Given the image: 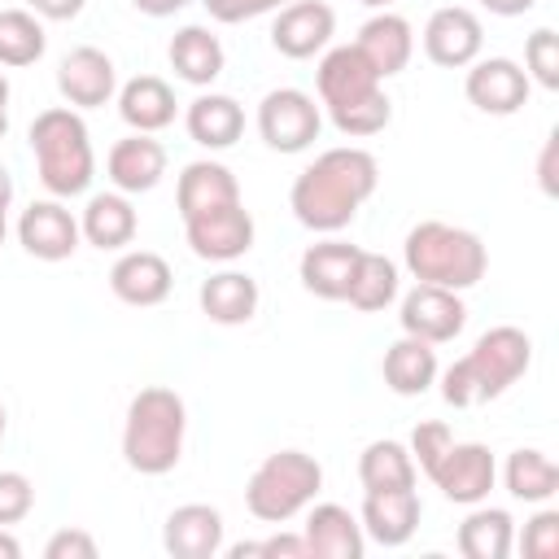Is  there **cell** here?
<instances>
[{
  "label": "cell",
  "instance_id": "cell-50",
  "mask_svg": "<svg viewBox=\"0 0 559 559\" xmlns=\"http://www.w3.org/2000/svg\"><path fill=\"white\" fill-rule=\"evenodd\" d=\"M227 555H231V559H245V555H262V542H240V546H231Z\"/></svg>",
  "mask_w": 559,
  "mask_h": 559
},
{
  "label": "cell",
  "instance_id": "cell-28",
  "mask_svg": "<svg viewBox=\"0 0 559 559\" xmlns=\"http://www.w3.org/2000/svg\"><path fill=\"white\" fill-rule=\"evenodd\" d=\"M135 227H140V218H135L127 192H96L87 201L83 218H79V236L87 245H96V249H122V245H131L135 240Z\"/></svg>",
  "mask_w": 559,
  "mask_h": 559
},
{
  "label": "cell",
  "instance_id": "cell-13",
  "mask_svg": "<svg viewBox=\"0 0 559 559\" xmlns=\"http://www.w3.org/2000/svg\"><path fill=\"white\" fill-rule=\"evenodd\" d=\"M17 240L39 262H66L79 249V218L61 201H31L17 218Z\"/></svg>",
  "mask_w": 559,
  "mask_h": 559
},
{
  "label": "cell",
  "instance_id": "cell-16",
  "mask_svg": "<svg viewBox=\"0 0 559 559\" xmlns=\"http://www.w3.org/2000/svg\"><path fill=\"white\" fill-rule=\"evenodd\" d=\"M170 284H175L170 262L153 249H131L109 271V288L127 306H162L170 297Z\"/></svg>",
  "mask_w": 559,
  "mask_h": 559
},
{
  "label": "cell",
  "instance_id": "cell-43",
  "mask_svg": "<svg viewBox=\"0 0 559 559\" xmlns=\"http://www.w3.org/2000/svg\"><path fill=\"white\" fill-rule=\"evenodd\" d=\"M26 4H31V13H35V17L70 22V17H79V13H83V4H87V0H26Z\"/></svg>",
  "mask_w": 559,
  "mask_h": 559
},
{
  "label": "cell",
  "instance_id": "cell-42",
  "mask_svg": "<svg viewBox=\"0 0 559 559\" xmlns=\"http://www.w3.org/2000/svg\"><path fill=\"white\" fill-rule=\"evenodd\" d=\"M44 559H96V542L83 528H61V533L48 537Z\"/></svg>",
  "mask_w": 559,
  "mask_h": 559
},
{
  "label": "cell",
  "instance_id": "cell-23",
  "mask_svg": "<svg viewBox=\"0 0 559 559\" xmlns=\"http://www.w3.org/2000/svg\"><path fill=\"white\" fill-rule=\"evenodd\" d=\"M354 48L371 61V70H376L380 79H393V74H402V70L411 66L415 35H411V22H406V17H397V13L384 9V13H376V17L362 22Z\"/></svg>",
  "mask_w": 559,
  "mask_h": 559
},
{
  "label": "cell",
  "instance_id": "cell-38",
  "mask_svg": "<svg viewBox=\"0 0 559 559\" xmlns=\"http://www.w3.org/2000/svg\"><path fill=\"white\" fill-rule=\"evenodd\" d=\"M450 445H454V432H450L445 424H437V419L415 424V432H411V459H415V467H424V472H432Z\"/></svg>",
  "mask_w": 559,
  "mask_h": 559
},
{
  "label": "cell",
  "instance_id": "cell-39",
  "mask_svg": "<svg viewBox=\"0 0 559 559\" xmlns=\"http://www.w3.org/2000/svg\"><path fill=\"white\" fill-rule=\"evenodd\" d=\"M35 507V485L22 472H0V528L26 520Z\"/></svg>",
  "mask_w": 559,
  "mask_h": 559
},
{
  "label": "cell",
  "instance_id": "cell-32",
  "mask_svg": "<svg viewBox=\"0 0 559 559\" xmlns=\"http://www.w3.org/2000/svg\"><path fill=\"white\" fill-rule=\"evenodd\" d=\"M511 537H515V528L502 507H480L459 524V550L467 559H507Z\"/></svg>",
  "mask_w": 559,
  "mask_h": 559
},
{
  "label": "cell",
  "instance_id": "cell-29",
  "mask_svg": "<svg viewBox=\"0 0 559 559\" xmlns=\"http://www.w3.org/2000/svg\"><path fill=\"white\" fill-rule=\"evenodd\" d=\"M432 380H437V349L428 341L402 332V341H393L384 349V384L397 397H419V393H428Z\"/></svg>",
  "mask_w": 559,
  "mask_h": 559
},
{
  "label": "cell",
  "instance_id": "cell-54",
  "mask_svg": "<svg viewBox=\"0 0 559 559\" xmlns=\"http://www.w3.org/2000/svg\"><path fill=\"white\" fill-rule=\"evenodd\" d=\"M0 245H4V214H0Z\"/></svg>",
  "mask_w": 559,
  "mask_h": 559
},
{
  "label": "cell",
  "instance_id": "cell-14",
  "mask_svg": "<svg viewBox=\"0 0 559 559\" xmlns=\"http://www.w3.org/2000/svg\"><path fill=\"white\" fill-rule=\"evenodd\" d=\"M332 31H336V13L323 0H293V4L280 9L275 26H271V44H275L280 57L306 61V57L328 48Z\"/></svg>",
  "mask_w": 559,
  "mask_h": 559
},
{
  "label": "cell",
  "instance_id": "cell-6",
  "mask_svg": "<svg viewBox=\"0 0 559 559\" xmlns=\"http://www.w3.org/2000/svg\"><path fill=\"white\" fill-rule=\"evenodd\" d=\"M319 485H323V467H319L314 454H306V450H280V454H266L253 467V476L245 485V507L262 524H284L301 507L314 502Z\"/></svg>",
  "mask_w": 559,
  "mask_h": 559
},
{
  "label": "cell",
  "instance_id": "cell-34",
  "mask_svg": "<svg viewBox=\"0 0 559 559\" xmlns=\"http://www.w3.org/2000/svg\"><path fill=\"white\" fill-rule=\"evenodd\" d=\"M397 297V266L384 258V253H358V266H354V280L345 288V301L354 310H384L389 301Z\"/></svg>",
  "mask_w": 559,
  "mask_h": 559
},
{
  "label": "cell",
  "instance_id": "cell-51",
  "mask_svg": "<svg viewBox=\"0 0 559 559\" xmlns=\"http://www.w3.org/2000/svg\"><path fill=\"white\" fill-rule=\"evenodd\" d=\"M4 105H9V79L0 74V114H4Z\"/></svg>",
  "mask_w": 559,
  "mask_h": 559
},
{
  "label": "cell",
  "instance_id": "cell-45",
  "mask_svg": "<svg viewBox=\"0 0 559 559\" xmlns=\"http://www.w3.org/2000/svg\"><path fill=\"white\" fill-rule=\"evenodd\" d=\"M537 170H542V192L555 197V192H559V183H555V135L546 140V148H542V166H537Z\"/></svg>",
  "mask_w": 559,
  "mask_h": 559
},
{
  "label": "cell",
  "instance_id": "cell-48",
  "mask_svg": "<svg viewBox=\"0 0 559 559\" xmlns=\"http://www.w3.org/2000/svg\"><path fill=\"white\" fill-rule=\"evenodd\" d=\"M17 555H22V542L9 528H0V559H17Z\"/></svg>",
  "mask_w": 559,
  "mask_h": 559
},
{
  "label": "cell",
  "instance_id": "cell-17",
  "mask_svg": "<svg viewBox=\"0 0 559 559\" xmlns=\"http://www.w3.org/2000/svg\"><path fill=\"white\" fill-rule=\"evenodd\" d=\"M162 546L175 559H214L223 550V515L205 502L175 507L162 528Z\"/></svg>",
  "mask_w": 559,
  "mask_h": 559
},
{
  "label": "cell",
  "instance_id": "cell-55",
  "mask_svg": "<svg viewBox=\"0 0 559 559\" xmlns=\"http://www.w3.org/2000/svg\"><path fill=\"white\" fill-rule=\"evenodd\" d=\"M0 437H4V406H0Z\"/></svg>",
  "mask_w": 559,
  "mask_h": 559
},
{
  "label": "cell",
  "instance_id": "cell-8",
  "mask_svg": "<svg viewBox=\"0 0 559 559\" xmlns=\"http://www.w3.org/2000/svg\"><path fill=\"white\" fill-rule=\"evenodd\" d=\"M493 476H498V463H493L489 445H480V441H454V445L441 454V463L428 472V480H432L450 502H459V507L485 502L489 489H493Z\"/></svg>",
  "mask_w": 559,
  "mask_h": 559
},
{
  "label": "cell",
  "instance_id": "cell-49",
  "mask_svg": "<svg viewBox=\"0 0 559 559\" xmlns=\"http://www.w3.org/2000/svg\"><path fill=\"white\" fill-rule=\"evenodd\" d=\"M9 205H13V175L0 166V214H4Z\"/></svg>",
  "mask_w": 559,
  "mask_h": 559
},
{
  "label": "cell",
  "instance_id": "cell-20",
  "mask_svg": "<svg viewBox=\"0 0 559 559\" xmlns=\"http://www.w3.org/2000/svg\"><path fill=\"white\" fill-rule=\"evenodd\" d=\"M424 502L415 489H384V493H367L362 498V533L380 546H406L419 528Z\"/></svg>",
  "mask_w": 559,
  "mask_h": 559
},
{
  "label": "cell",
  "instance_id": "cell-26",
  "mask_svg": "<svg viewBox=\"0 0 559 559\" xmlns=\"http://www.w3.org/2000/svg\"><path fill=\"white\" fill-rule=\"evenodd\" d=\"M118 114H122V122H127L131 131L153 135V131H162V127L175 122V92H170V83L157 79V74H135V79L122 83V92H118Z\"/></svg>",
  "mask_w": 559,
  "mask_h": 559
},
{
  "label": "cell",
  "instance_id": "cell-31",
  "mask_svg": "<svg viewBox=\"0 0 559 559\" xmlns=\"http://www.w3.org/2000/svg\"><path fill=\"white\" fill-rule=\"evenodd\" d=\"M358 480L367 493H384V489H415V459L402 441H371L358 454Z\"/></svg>",
  "mask_w": 559,
  "mask_h": 559
},
{
  "label": "cell",
  "instance_id": "cell-35",
  "mask_svg": "<svg viewBox=\"0 0 559 559\" xmlns=\"http://www.w3.org/2000/svg\"><path fill=\"white\" fill-rule=\"evenodd\" d=\"M48 35L31 9H0V66H35Z\"/></svg>",
  "mask_w": 559,
  "mask_h": 559
},
{
  "label": "cell",
  "instance_id": "cell-4",
  "mask_svg": "<svg viewBox=\"0 0 559 559\" xmlns=\"http://www.w3.org/2000/svg\"><path fill=\"white\" fill-rule=\"evenodd\" d=\"M402 258L419 284H437V288H454V293L480 284V275L489 266V253H485L476 231L454 227V223H437V218L415 223L406 231Z\"/></svg>",
  "mask_w": 559,
  "mask_h": 559
},
{
  "label": "cell",
  "instance_id": "cell-21",
  "mask_svg": "<svg viewBox=\"0 0 559 559\" xmlns=\"http://www.w3.org/2000/svg\"><path fill=\"white\" fill-rule=\"evenodd\" d=\"M236 201H240L236 175H231L223 162H210V157H205V162H188L183 175H179V183H175V205H179L183 223L197 218V214L236 205Z\"/></svg>",
  "mask_w": 559,
  "mask_h": 559
},
{
  "label": "cell",
  "instance_id": "cell-36",
  "mask_svg": "<svg viewBox=\"0 0 559 559\" xmlns=\"http://www.w3.org/2000/svg\"><path fill=\"white\" fill-rule=\"evenodd\" d=\"M389 118H393V100L384 96V87L371 92V96H362V100H354V105H345V109H332L336 131H341V135H354V140L380 135V131L389 127Z\"/></svg>",
  "mask_w": 559,
  "mask_h": 559
},
{
  "label": "cell",
  "instance_id": "cell-22",
  "mask_svg": "<svg viewBox=\"0 0 559 559\" xmlns=\"http://www.w3.org/2000/svg\"><path fill=\"white\" fill-rule=\"evenodd\" d=\"M105 170H109V183H114L118 192H148V188H157L162 175H166V148H162L153 135L135 131V135H127V140H118V144L109 148Z\"/></svg>",
  "mask_w": 559,
  "mask_h": 559
},
{
  "label": "cell",
  "instance_id": "cell-27",
  "mask_svg": "<svg viewBox=\"0 0 559 559\" xmlns=\"http://www.w3.org/2000/svg\"><path fill=\"white\" fill-rule=\"evenodd\" d=\"M201 310L210 314V323H223V328H236V323H249L258 314V280L245 275V271H218L201 284Z\"/></svg>",
  "mask_w": 559,
  "mask_h": 559
},
{
  "label": "cell",
  "instance_id": "cell-52",
  "mask_svg": "<svg viewBox=\"0 0 559 559\" xmlns=\"http://www.w3.org/2000/svg\"><path fill=\"white\" fill-rule=\"evenodd\" d=\"M358 4H367V9H389L393 0H358Z\"/></svg>",
  "mask_w": 559,
  "mask_h": 559
},
{
  "label": "cell",
  "instance_id": "cell-1",
  "mask_svg": "<svg viewBox=\"0 0 559 559\" xmlns=\"http://www.w3.org/2000/svg\"><path fill=\"white\" fill-rule=\"evenodd\" d=\"M380 183V166L367 148H328L319 153L297 179H293V192H288V205L297 214L301 227L310 231H341L349 227V218L358 214V205L376 192Z\"/></svg>",
  "mask_w": 559,
  "mask_h": 559
},
{
  "label": "cell",
  "instance_id": "cell-40",
  "mask_svg": "<svg viewBox=\"0 0 559 559\" xmlns=\"http://www.w3.org/2000/svg\"><path fill=\"white\" fill-rule=\"evenodd\" d=\"M520 550H524L528 559H550V555H559V511H537V515L524 524Z\"/></svg>",
  "mask_w": 559,
  "mask_h": 559
},
{
  "label": "cell",
  "instance_id": "cell-37",
  "mask_svg": "<svg viewBox=\"0 0 559 559\" xmlns=\"http://www.w3.org/2000/svg\"><path fill=\"white\" fill-rule=\"evenodd\" d=\"M524 74L537 79L546 92H559V35L550 26H537L524 44Z\"/></svg>",
  "mask_w": 559,
  "mask_h": 559
},
{
  "label": "cell",
  "instance_id": "cell-33",
  "mask_svg": "<svg viewBox=\"0 0 559 559\" xmlns=\"http://www.w3.org/2000/svg\"><path fill=\"white\" fill-rule=\"evenodd\" d=\"M502 480L520 502H550L559 493V467L542 450H515L502 467Z\"/></svg>",
  "mask_w": 559,
  "mask_h": 559
},
{
  "label": "cell",
  "instance_id": "cell-25",
  "mask_svg": "<svg viewBox=\"0 0 559 559\" xmlns=\"http://www.w3.org/2000/svg\"><path fill=\"white\" fill-rule=\"evenodd\" d=\"M183 127H188V135H192L201 148L218 153V148H231V144L245 135V109H240L231 96H223V92H205V96H197V100L188 105Z\"/></svg>",
  "mask_w": 559,
  "mask_h": 559
},
{
  "label": "cell",
  "instance_id": "cell-7",
  "mask_svg": "<svg viewBox=\"0 0 559 559\" xmlns=\"http://www.w3.org/2000/svg\"><path fill=\"white\" fill-rule=\"evenodd\" d=\"M319 127H323V114H319L314 96L301 92V87H275L258 105V135L275 153H301V148H310L319 140Z\"/></svg>",
  "mask_w": 559,
  "mask_h": 559
},
{
  "label": "cell",
  "instance_id": "cell-2",
  "mask_svg": "<svg viewBox=\"0 0 559 559\" xmlns=\"http://www.w3.org/2000/svg\"><path fill=\"white\" fill-rule=\"evenodd\" d=\"M533 362V341L511 328V323H498L489 332L476 336V345L454 362L445 367L441 376V397L459 411L467 406H480V402H493L502 397Z\"/></svg>",
  "mask_w": 559,
  "mask_h": 559
},
{
  "label": "cell",
  "instance_id": "cell-10",
  "mask_svg": "<svg viewBox=\"0 0 559 559\" xmlns=\"http://www.w3.org/2000/svg\"><path fill=\"white\" fill-rule=\"evenodd\" d=\"M485 48V26L472 9L463 4H445L428 17L424 26V52L432 66H445V70H463L480 57Z\"/></svg>",
  "mask_w": 559,
  "mask_h": 559
},
{
  "label": "cell",
  "instance_id": "cell-15",
  "mask_svg": "<svg viewBox=\"0 0 559 559\" xmlns=\"http://www.w3.org/2000/svg\"><path fill=\"white\" fill-rule=\"evenodd\" d=\"M314 83H319V100L328 105V114L345 109V105H354V100H362L371 92H380V74L371 70V61L354 44H341V48L323 52Z\"/></svg>",
  "mask_w": 559,
  "mask_h": 559
},
{
  "label": "cell",
  "instance_id": "cell-41",
  "mask_svg": "<svg viewBox=\"0 0 559 559\" xmlns=\"http://www.w3.org/2000/svg\"><path fill=\"white\" fill-rule=\"evenodd\" d=\"M201 4H205V13H210L214 22L236 26V22L262 17V13H271V9H284L288 0H201Z\"/></svg>",
  "mask_w": 559,
  "mask_h": 559
},
{
  "label": "cell",
  "instance_id": "cell-12",
  "mask_svg": "<svg viewBox=\"0 0 559 559\" xmlns=\"http://www.w3.org/2000/svg\"><path fill=\"white\" fill-rule=\"evenodd\" d=\"M183 231H188L192 253L205 258V262H236V258H245L253 249V214L240 201L188 218Z\"/></svg>",
  "mask_w": 559,
  "mask_h": 559
},
{
  "label": "cell",
  "instance_id": "cell-30",
  "mask_svg": "<svg viewBox=\"0 0 559 559\" xmlns=\"http://www.w3.org/2000/svg\"><path fill=\"white\" fill-rule=\"evenodd\" d=\"M223 44H218V35H210L205 26H183V31H175V39H170V66H175V74L183 79V83H192V87H210L218 74H223Z\"/></svg>",
  "mask_w": 559,
  "mask_h": 559
},
{
  "label": "cell",
  "instance_id": "cell-9",
  "mask_svg": "<svg viewBox=\"0 0 559 559\" xmlns=\"http://www.w3.org/2000/svg\"><path fill=\"white\" fill-rule=\"evenodd\" d=\"M402 332L406 336H419L428 345H445L463 332L467 323V306L454 288H437V284H415L406 297H402Z\"/></svg>",
  "mask_w": 559,
  "mask_h": 559
},
{
  "label": "cell",
  "instance_id": "cell-44",
  "mask_svg": "<svg viewBox=\"0 0 559 559\" xmlns=\"http://www.w3.org/2000/svg\"><path fill=\"white\" fill-rule=\"evenodd\" d=\"M306 559V537H293V533H280V537H266L262 542V559Z\"/></svg>",
  "mask_w": 559,
  "mask_h": 559
},
{
  "label": "cell",
  "instance_id": "cell-5",
  "mask_svg": "<svg viewBox=\"0 0 559 559\" xmlns=\"http://www.w3.org/2000/svg\"><path fill=\"white\" fill-rule=\"evenodd\" d=\"M31 153L39 166V183L52 197H79L87 192L96 175L87 122L74 109H44L31 122Z\"/></svg>",
  "mask_w": 559,
  "mask_h": 559
},
{
  "label": "cell",
  "instance_id": "cell-3",
  "mask_svg": "<svg viewBox=\"0 0 559 559\" xmlns=\"http://www.w3.org/2000/svg\"><path fill=\"white\" fill-rule=\"evenodd\" d=\"M183 428L188 406L175 389L148 384L131 397L127 424H122V459L140 476H166L183 454Z\"/></svg>",
  "mask_w": 559,
  "mask_h": 559
},
{
  "label": "cell",
  "instance_id": "cell-18",
  "mask_svg": "<svg viewBox=\"0 0 559 559\" xmlns=\"http://www.w3.org/2000/svg\"><path fill=\"white\" fill-rule=\"evenodd\" d=\"M301 537H306V555L310 559H362V546H367L362 524L341 502H319L306 515Z\"/></svg>",
  "mask_w": 559,
  "mask_h": 559
},
{
  "label": "cell",
  "instance_id": "cell-53",
  "mask_svg": "<svg viewBox=\"0 0 559 559\" xmlns=\"http://www.w3.org/2000/svg\"><path fill=\"white\" fill-rule=\"evenodd\" d=\"M4 131H9V118H4V114H0V140H4Z\"/></svg>",
  "mask_w": 559,
  "mask_h": 559
},
{
  "label": "cell",
  "instance_id": "cell-46",
  "mask_svg": "<svg viewBox=\"0 0 559 559\" xmlns=\"http://www.w3.org/2000/svg\"><path fill=\"white\" fill-rule=\"evenodd\" d=\"M140 13H148V17H170V13H179L188 0H131Z\"/></svg>",
  "mask_w": 559,
  "mask_h": 559
},
{
  "label": "cell",
  "instance_id": "cell-47",
  "mask_svg": "<svg viewBox=\"0 0 559 559\" xmlns=\"http://www.w3.org/2000/svg\"><path fill=\"white\" fill-rule=\"evenodd\" d=\"M489 13H498V17H520V13H528L537 0H480Z\"/></svg>",
  "mask_w": 559,
  "mask_h": 559
},
{
  "label": "cell",
  "instance_id": "cell-11",
  "mask_svg": "<svg viewBox=\"0 0 559 559\" xmlns=\"http://www.w3.org/2000/svg\"><path fill=\"white\" fill-rule=\"evenodd\" d=\"M528 74L524 66H515L511 57H480L472 61L467 79H463V92L467 100L480 109V114H493V118H507L515 109L528 105Z\"/></svg>",
  "mask_w": 559,
  "mask_h": 559
},
{
  "label": "cell",
  "instance_id": "cell-19",
  "mask_svg": "<svg viewBox=\"0 0 559 559\" xmlns=\"http://www.w3.org/2000/svg\"><path fill=\"white\" fill-rule=\"evenodd\" d=\"M114 87H118V74H114V61L100 48H74L57 66V92L79 109L105 105L114 96Z\"/></svg>",
  "mask_w": 559,
  "mask_h": 559
},
{
  "label": "cell",
  "instance_id": "cell-24",
  "mask_svg": "<svg viewBox=\"0 0 559 559\" xmlns=\"http://www.w3.org/2000/svg\"><path fill=\"white\" fill-rule=\"evenodd\" d=\"M358 253H362V249L349 245V240L310 245V249L301 253V266H297L306 293H314V297H323V301H345V288H349V280H354Z\"/></svg>",
  "mask_w": 559,
  "mask_h": 559
}]
</instances>
